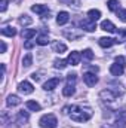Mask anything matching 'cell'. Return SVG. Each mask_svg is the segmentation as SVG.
I'll return each instance as SVG.
<instances>
[{
	"mask_svg": "<svg viewBox=\"0 0 126 128\" xmlns=\"http://www.w3.org/2000/svg\"><path fill=\"white\" fill-rule=\"evenodd\" d=\"M71 119L76 122H86L91 119L92 112L89 109H82V107H71Z\"/></svg>",
	"mask_w": 126,
	"mask_h": 128,
	"instance_id": "obj_1",
	"label": "cell"
},
{
	"mask_svg": "<svg viewBox=\"0 0 126 128\" xmlns=\"http://www.w3.org/2000/svg\"><path fill=\"white\" fill-rule=\"evenodd\" d=\"M39 125L42 128H57L58 125V119L55 118V115L52 113H48V115H43L39 121Z\"/></svg>",
	"mask_w": 126,
	"mask_h": 128,
	"instance_id": "obj_2",
	"label": "cell"
},
{
	"mask_svg": "<svg viewBox=\"0 0 126 128\" xmlns=\"http://www.w3.org/2000/svg\"><path fill=\"white\" fill-rule=\"evenodd\" d=\"M18 90H19V92H22V94H31L33 91H34V86H33L30 82L22 80V82L18 84Z\"/></svg>",
	"mask_w": 126,
	"mask_h": 128,
	"instance_id": "obj_3",
	"label": "cell"
},
{
	"mask_svg": "<svg viewBox=\"0 0 126 128\" xmlns=\"http://www.w3.org/2000/svg\"><path fill=\"white\" fill-rule=\"evenodd\" d=\"M31 10L39 14L40 16H45V15H49V8L46 4H33L31 6Z\"/></svg>",
	"mask_w": 126,
	"mask_h": 128,
	"instance_id": "obj_4",
	"label": "cell"
},
{
	"mask_svg": "<svg viewBox=\"0 0 126 128\" xmlns=\"http://www.w3.org/2000/svg\"><path fill=\"white\" fill-rule=\"evenodd\" d=\"M110 72H111V74H113V76H122V74H123V72H125V66L116 61L114 64H111Z\"/></svg>",
	"mask_w": 126,
	"mask_h": 128,
	"instance_id": "obj_5",
	"label": "cell"
},
{
	"mask_svg": "<svg viewBox=\"0 0 126 128\" xmlns=\"http://www.w3.org/2000/svg\"><path fill=\"white\" fill-rule=\"evenodd\" d=\"M83 80L88 86H95L98 84V78L95 76V73H85L83 74Z\"/></svg>",
	"mask_w": 126,
	"mask_h": 128,
	"instance_id": "obj_6",
	"label": "cell"
},
{
	"mask_svg": "<svg viewBox=\"0 0 126 128\" xmlns=\"http://www.w3.org/2000/svg\"><path fill=\"white\" fill-rule=\"evenodd\" d=\"M58 84H60V78H52V79H49V80H46V82L43 84V88H45L46 91H52L54 88L58 86Z\"/></svg>",
	"mask_w": 126,
	"mask_h": 128,
	"instance_id": "obj_7",
	"label": "cell"
},
{
	"mask_svg": "<svg viewBox=\"0 0 126 128\" xmlns=\"http://www.w3.org/2000/svg\"><path fill=\"white\" fill-rule=\"evenodd\" d=\"M98 43H99V46H102V48H110V46H113L114 43H119V42H117V39H111V37H101Z\"/></svg>",
	"mask_w": 126,
	"mask_h": 128,
	"instance_id": "obj_8",
	"label": "cell"
},
{
	"mask_svg": "<svg viewBox=\"0 0 126 128\" xmlns=\"http://www.w3.org/2000/svg\"><path fill=\"white\" fill-rule=\"evenodd\" d=\"M80 26H82V28L86 30V32H94L95 28H96V24H95V21H92V20H83V21L80 22Z\"/></svg>",
	"mask_w": 126,
	"mask_h": 128,
	"instance_id": "obj_9",
	"label": "cell"
},
{
	"mask_svg": "<svg viewBox=\"0 0 126 128\" xmlns=\"http://www.w3.org/2000/svg\"><path fill=\"white\" fill-rule=\"evenodd\" d=\"M67 63L71 64V66H77V64L80 63V54H79L77 51H73V52L68 55V58H67Z\"/></svg>",
	"mask_w": 126,
	"mask_h": 128,
	"instance_id": "obj_10",
	"label": "cell"
},
{
	"mask_svg": "<svg viewBox=\"0 0 126 128\" xmlns=\"http://www.w3.org/2000/svg\"><path fill=\"white\" fill-rule=\"evenodd\" d=\"M101 30L108 32V33H114V32H116V27H114V24H113L111 21L105 20V21H102V22H101Z\"/></svg>",
	"mask_w": 126,
	"mask_h": 128,
	"instance_id": "obj_11",
	"label": "cell"
},
{
	"mask_svg": "<svg viewBox=\"0 0 126 128\" xmlns=\"http://www.w3.org/2000/svg\"><path fill=\"white\" fill-rule=\"evenodd\" d=\"M68 20H70V15H68V12H60L58 15H57V22L60 24V26H64V24H67L68 22Z\"/></svg>",
	"mask_w": 126,
	"mask_h": 128,
	"instance_id": "obj_12",
	"label": "cell"
},
{
	"mask_svg": "<svg viewBox=\"0 0 126 128\" xmlns=\"http://www.w3.org/2000/svg\"><path fill=\"white\" fill-rule=\"evenodd\" d=\"M99 97L104 98V100H107V101H113V100H116V94L111 92V90H104V91H101Z\"/></svg>",
	"mask_w": 126,
	"mask_h": 128,
	"instance_id": "obj_13",
	"label": "cell"
},
{
	"mask_svg": "<svg viewBox=\"0 0 126 128\" xmlns=\"http://www.w3.org/2000/svg\"><path fill=\"white\" fill-rule=\"evenodd\" d=\"M21 103V100H19V97L18 96H10L7 97V100H6V104L9 106V107H15V106H18Z\"/></svg>",
	"mask_w": 126,
	"mask_h": 128,
	"instance_id": "obj_14",
	"label": "cell"
},
{
	"mask_svg": "<svg viewBox=\"0 0 126 128\" xmlns=\"http://www.w3.org/2000/svg\"><path fill=\"white\" fill-rule=\"evenodd\" d=\"M74 91H76V90H74V85H73V84H67L63 90V94L65 97H71L74 94Z\"/></svg>",
	"mask_w": 126,
	"mask_h": 128,
	"instance_id": "obj_15",
	"label": "cell"
},
{
	"mask_svg": "<svg viewBox=\"0 0 126 128\" xmlns=\"http://www.w3.org/2000/svg\"><path fill=\"white\" fill-rule=\"evenodd\" d=\"M107 6H108V9H110L111 12H117V10L120 9V8H119L120 3H119L117 0H108V2H107Z\"/></svg>",
	"mask_w": 126,
	"mask_h": 128,
	"instance_id": "obj_16",
	"label": "cell"
},
{
	"mask_svg": "<svg viewBox=\"0 0 126 128\" xmlns=\"http://www.w3.org/2000/svg\"><path fill=\"white\" fill-rule=\"evenodd\" d=\"M1 34L3 36H7V37H13L16 34V30L13 27H3L1 28Z\"/></svg>",
	"mask_w": 126,
	"mask_h": 128,
	"instance_id": "obj_17",
	"label": "cell"
},
{
	"mask_svg": "<svg viewBox=\"0 0 126 128\" xmlns=\"http://www.w3.org/2000/svg\"><path fill=\"white\" fill-rule=\"evenodd\" d=\"M88 16H89V20L96 21V20H99V18H101V12H99L98 9H91V10L88 12Z\"/></svg>",
	"mask_w": 126,
	"mask_h": 128,
	"instance_id": "obj_18",
	"label": "cell"
},
{
	"mask_svg": "<svg viewBox=\"0 0 126 128\" xmlns=\"http://www.w3.org/2000/svg\"><path fill=\"white\" fill-rule=\"evenodd\" d=\"M34 36H36V30L34 28H27V30L22 32V39H25V40H30Z\"/></svg>",
	"mask_w": 126,
	"mask_h": 128,
	"instance_id": "obj_19",
	"label": "cell"
},
{
	"mask_svg": "<svg viewBox=\"0 0 126 128\" xmlns=\"http://www.w3.org/2000/svg\"><path fill=\"white\" fill-rule=\"evenodd\" d=\"M37 45H40V46H45V45H48L49 43V37H48V34H40L39 37H37Z\"/></svg>",
	"mask_w": 126,
	"mask_h": 128,
	"instance_id": "obj_20",
	"label": "cell"
},
{
	"mask_svg": "<svg viewBox=\"0 0 126 128\" xmlns=\"http://www.w3.org/2000/svg\"><path fill=\"white\" fill-rule=\"evenodd\" d=\"M25 106H27V109H30V110H33V112H37V110H40V104L37 103V101H27L25 103Z\"/></svg>",
	"mask_w": 126,
	"mask_h": 128,
	"instance_id": "obj_21",
	"label": "cell"
},
{
	"mask_svg": "<svg viewBox=\"0 0 126 128\" xmlns=\"http://www.w3.org/2000/svg\"><path fill=\"white\" fill-rule=\"evenodd\" d=\"M54 51H55V52L63 54V52H65V51H67V46H65L64 43H60V42H58V43H55V45H54Z\"/></svg>",
	"mask_w": 126,
	"mask_h": 128,
	"instance_id": "obj_22",
	"label": "cell"
},
{
	"mask_svg": "<svg viewBox=\"0 0 126 128\" xmlns=\"http://www.w3.org/2000/svg\"><path fill=\"white\" fill-rule=\"evenodd\" d=\"M27 121H28V113L24 112V110H21L18 113V122H27Z\"/></svg>",
	"mask_w": 126,
	"mask_h": 128,
	"instance_id": "obj_23",
	"label": "cell"
},
{
	"mask_svg": "<svg viewBox=\"0 0 126 128\" xmlns=\"http://www.w3.org/2000/svg\"><path fill=\"white\" fill-rule=\"evenodd\" d=\"M54 64H55V68H60V70H63V68H65V66H67V60L64 61V60H55L54 61Z\"/></svg>",
	"mask_w": 126,
	"mask_h": 128,
	"instance_id": "obj_24",
	"label": "cell"
},
{
	"mask_svg": "<svg viewBox=\"0 0 126 128\" xmlns=\"http://www.w3.org/2000/svg\"><path fill=\"white\" fill-rule=\"evenodd\" d=\"M31 63H33V55H31V54H27V55L22 58V64H24L25 67H30Z\"/></svg>",
	"mask_w": 126,
	"mask_h": 128,
	"instance_id": "obj_25",
	"label": "cell"
},
{
	"mask_svg": "<svg viewBox=\"0 0 126 128\" xmlns=\"http://www.w3.org/2000/svg\"><path fill=\"white\" fill-rule=\"evenodd\" d=\"M33 20L30 16H27V15H24V16H21L19 18V24H22V26H28V24H31Z\"/></svg>",
	"mask_w": 126,
	"mask_h": 128,
	"instance_id": "obj_26",
	"label": "cell"
},
{
	"mask_svg": "<svg viewBox=\"0 0 126 128\" xmlns=\"http://www.w3.org/2000/svg\"><path fill=\"white\" fill-rule=\"evenodd\" d=\"M83 58H85V60H89V61H91V60L94 58V52H92L91 49H85V51H83Z\"/></svg>",
	"mask_w": 126,
	"mask_h": 128,
	"instance_id": "obj_27",
	"label": "cell"
},
{
	"mask_svg": "<svg viewBox=\"0 0 126 128\" xmlns=\"http://www.w3.org/2000/svg\"><path fill=\"white\" fill-rule=\"evenodd\" d=\"M117 16L120 18V21L126 22V9H119L117 10Z\"/></svg>",
	"mask_w": 126,
	"mask_h": 128,
	"instance_id": "obj_28",
	"label": "cell"
},
{
	"mask_svg": "<svg viewBox=\"0 0 126 128\" xmlns=\"http://www.w3.org/2000/svg\"><path fill=\"white\" fill-rule=\"evenodd\" d=\"M67 80H68V84H74L76 82V73H70L67 76Z\"/></svg>",
	"mask_w": 126,
	"mask_h": 128,
	"instance_id": "obj_29",
	"label": "cell"
},
{
	"mask_svg": "<svg viewBox=\"0 0 126 128\" xmlns=\"http://www.w3.org/2000/svg\"><path fill=\"white\" fill-rule=\"evenodd\" d=\"M6 8H7V0H1V6H0V10H1V12H4V10H6Z\"/></svg>",
	"mask_w": 126,
	"mask_h": 128,
	"instance_id": "obj_30",
	"label": "cell"
},
{
	"mask_svg": "<svg viewBox=\"0 0 126 128\" xmlns=\"http://www.w3.org/2000/svg\"><path fill=\"white\" fill-rule=\"evenodd\" d=\"M33 46H34V43H33V42H30V40H27V42L24 43V48H25V49H31Z\"/></svg>",
	"mask_w": 126,
	"mask_h": 128,
	"instance_id": "obj_31",
	"label": "cell"
},
{
	"mask_svg": "<svg viewBox=\"0 0 126 128\" xmlns=\"http://www.w3.org/2000/svg\"><path fill=\"white\" fill-rule=\"evenodd\" d=\"M1 52H6V43L1 40Z\"/></svg>",
	"mask_w": 126,
	"mask_h": 128,
	"instance_id": "obj_32",
	"label": "cell"
}]
</instances>
